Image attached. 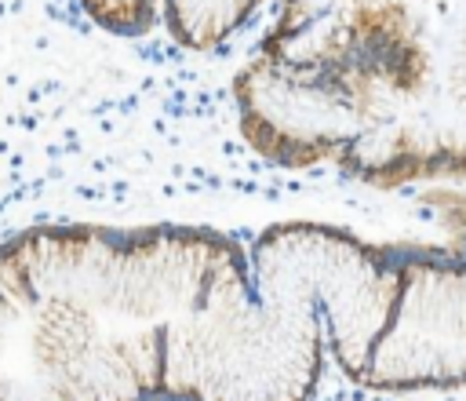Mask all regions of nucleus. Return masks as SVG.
Here are the masks:
<instances>
[{
    "label": "nucleus",
    "mask_w": 466,
    "mask_h": 401,
    "mask_svg": "<svg viewBox=\"0 0 466 401\" xmlns=\"http://www.w3.org/2000/svg\"><path fill=\"white\" fill-rule=\"evenodd\" d=\"M211 248L186 233L33 226L0 241V401H186Z\"/></svg>",
    "instance_id": "nucleus-1"
}]
</instances>
